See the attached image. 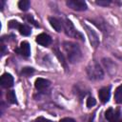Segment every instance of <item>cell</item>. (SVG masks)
Wrapping results in <instances>:
<instances>
[{
  "mask_svg": "<svg viewBox=\"0 0 122 122\" xmlns=\"http://www.w3.org/2000/svg\"><path fill=\"white\" fill-rule=\"evenodd\" d=\"M19 27H20L19 23L15 20H10L9 22V28H10V29H19Z\"/></svg>",
  "mask_w": 122,
  "mask_h": 122,
  "instance_id": "ffe728a7",
  "label": "cell"
},
{
  "mask_svg": "<svg viewBox=\"0 0 122 122\" xmlns=\"http://www.w3.org/2000/svg\"><path fill=\"white\" fill-rule=\"evenodd\" d=\"M5 54V45H2V55Z\"/></svg>",
  "mask_w": 122,
  "mask_h": 122,
  "instance_id": "d4e9b609",
  "label": "cell"
},
{
  "mask_svg": "<svg viewBox=\"0 0 122 122\" xmlns=\"http://www.w3.org/2000/svg\"><path fill=\"white\" fill-rule=\"evenodd\" d=\"M35 122H52V121H51V120H49V119H46V118L40 116V117H38V118L35 119Z\"/></svg>",
  "mask_w": 122,
  "mask_h": 122,
  "instance_id": "603a6c76",
  "label": "cell"
},
{
  "mask_svg": "<svg viewBox=\"0 0 122 122\" xmlns=\"http://www.w3.org/2000/svg\"><path fill=\"white\" fill-rule=\"evenodd\" d=\"M112 122H122V119H117V120H115V121H112Z\"/></svg>",
  "mask_w": 122,
  "mask_h": 122,
  "instance_id": "4316f807",
  "label": "cell"
},
{
  "mask_svg": "<svg viewBox=\"0 0 122 122\" xmlns=\"http://www.w3.org/2000/svg\"><path fill=\"white\" fill-rule=\"evenodd\" d=\"M114 99H115V102L120 104L122 103V85H120L116 90H115V92H114Z\"/></svg>",
  "mask_w": 122,
  "mask_h": 122,
  "instance_id": "4fadbf2b",
  "label": "cell"
},
{
  "mask_svg": "<svg viewBox=\"0 0 122 122\" xmlns=\"http://www.w3.org/2000/svg\"><path fill=\"white\" fill-rule=\"evenodd\" d=\"M30 6V3L29 0H21V1L18 2V7L21 10H24V11L28 10Z\"/></svg>",
  "mask_w": 122,
  "mask_h": 122,
  "instance_id": "2e32d148",
  "label": "cell"
},
{
  "mask_svg": "<svg viewBox=\"0 0 122 122\" xmlns=\"http://www.w3.org/2000/svg\"><path fill=\"white\" fill-rule=\"evenodd\" d=\"M98 96H99V99L102 103H107L110 99V96H111V92H110V87H105V88H102L99 90L98 92Z\"/></svg>",
  "mask_w": 122,
  "mask_h": 122,
  "instance_id": "9c48e42d",
  "label": "cell"
},
{
  "mask_svg": "<svg viewBox=\"0 0 122 122\" xmlns=\"http://www.w3.org/2000/svg\"><path fill=\"white\" fill-rule=\"evenodd\" d=\"M26 18H27V20H28L29 22H30V23H31L32 25H34L35 27H39V25L37 24V22L33 19V17H32L31 15H27V17H26Z\"/></svg>",
  "mask_w": 122,
  "mask_h": 122,
  "instance_id": "44dd1931",
  "label": "cell"
},
{
  "mask_svg": "<svg viewBox=\"0 0 122 122\" xmlns=\"http://www.w3.org/2000/svg\"><path fill=\"white\" fill-rule=\"evenodd\" d=\"M51 82L45 78H37L34 82V86L38 91H43L50 86Z\"/></svg>",
  "mask_w": 122,
  "mask_h": 122,
  "instance_id": "8fae6325",
  "label": "cell"
},
{
  "mask_svg": "<svg viewBox=\"0 0 122 122\" xmlns=\"http://www.w3.org/2000/svg\"><path fill=\"white\" fill-rule=\"evenodd\" d=\"M64 51L67 53V58L70 63H76L80 61L82 57V52L79 46L72 42H64L63 44Z\"/></svg>",
  "mask_w": 122,
  "mask_h": 122,
  "instance_id": "6da1fadb",
  "label": "cell"
},
{
  "mask_svg": "<svg viewBox=\"0 0 122 122\" xmlns=\"http://www.w3.org/2000/svg\"><path fill=\"white\" fill-rule=\"evenodd\" d=\"M63 28L65 30V32L67 35L69 36H71V37H76V38H80L83 40V37H82V34L79 33L73 27L71 21H70L69 19H66L65 22L63 23Z\"/></svg>",
  "mask_w": 122,
  "mask_h": 122,
  "instance_id": "3957f363",
  "label": "cell"
},
{
  "mask_svg": "<svg viewBox=\"0 0 122 122\" xmlns=\"http://www.w3.org/2000/svg\"><path fill=\"white\" fill-rule=\"evenodd\" d=\"M34 72V70L30 67H26V68H23V70L21 71V74L24 75V76H30V74H32Z\"/></svg>",
  "mask_w": 122,
  "mask_h": 122,
  "instance_id": "ac0fdd59",
  "label": "cell"
},
{
  "mask_svg": "<svg viewBox=\"0 0 122 122\" xmlns=\"http://www.w3.org/2000/svg\"><path fill=\"white\" fill-rule=\"evenodd\" d=\"M7 99L10 103L11 104H15L17 103V100H16V95H15V92L14 91H9L7 92Z\"/></svg>",
  "mask_w": 122,
  "mask_h": 122,
  "instance_id": "e0dca14e",
  "label": "cell"
},
{
  "mask_svg": "<svg viewBox=\"0 0 122 122\" xmlns=\"http://www.w3.org/2000/svg\"><path fill=\"white\" fill-rule=\"evenodd\" d=\"M119 116H120V112L119 111H115L113 110L112 108H110L106 111L105 112V117L110 121V122H112V121H115L117 119H119Z\"/></svg>",
  "mask_w": 122,
  "mask_h": 122,
  "instance_id": "30bf717a",
  "label": "cell"
},
{
  "mask_svg": "<svg viewBox=\"0 0 122 122\" xmlns=\"http://www.w3.org/2000/svg\"><path fill=\"white\" fill-rule=\"evenodd\" d=\"M95 104H96V101H95V99L93 97H92V96L88 97V99H87V107L88 108L93 107Z\"/></svg>",
  "mask_w": 122,
  "mask_h": 122,
  "instance_id": "d6986e66",
  "label": "cell"
},
{
  "mask_svg": "<svg viewBox=\"0 0 122 122\" xmlns=\"http://www.w3.org/2000/svg\"><path fill=\"white\" fill-rule=\"evenodd\" d=\"M59 122H75V120L72 118H70V117H66V118L61 119Z\"/></svg>",
  "mask_w": 122,
  "mask_h": 122,
  "instance_id": "cb8c5ba5",
  "label": "cell"
},
{
  "mask_svg": "<svg viewBox=\"0 0 122 122\" xmlns=\"http://www.w3.org/2000/svg\"><path fill=\"white\" fill-rule=\"evenodd\" d=\"M49 22H50V24H51V26L56 30V31H61L62 30H63V23L59 20V19H57L56 17H50L49 18Z\"/></svg>",
  "mask_w": 122,
  "mask_h": 122,
  "instance_id": "7c38bea8",
  "label": "cell"
},
{
  "mask_svg": "<svg viewBox=\"0 0 122 122\" xmlns=\"http://www.w3.org/2000/svg\"><path fill=\"white\" fill-rule=\"evenodd\" d=\"M18 30H19V32H20L22 35H24V36H28V35H30V32H31L30 28L29 26H27V25H20V27H19Z\"/></svg>",
  "mask_w": 122,
  "mask_h": 122,
  "instance_id": "5bb4252c",
  "label": "cell"
},
{
  "mask_svg": "<svg viewBox=\"0 0 122 122\" xmlns=\"http://www.w3.org/2000/svg\"><path fill=\"white\" fill-rule=\"evenodd\" d=\"M110 3H111L110 0H99V1H96V4L100 5V6H108Z\"/></svg>",
  "mask_w": 122,
  "mask_h": 122,
  "instance_id": "7402d4cb",
  "label": "cell"
},
{
  "mask_svg": "<svg viewBox=\"0 0 122 122\" xmlns=\"http://www.w3.org/2000/svg\"><path fill=\"white\" fill-rule=\"evenodd\" d=\"M87 74L92 80H100L103 78V71L98 63L95 61H92L87 67Z\"/></svg>",
  "mask_w": 122,
  "mask_h": 122,
  "instance_id": "7a4b0ae2",
  "label": "cell"
},
{
  "mask_svg": "<svg viewBox=\"0 0 122 122\" xmlns=\"http://www.w3.org/2000/svg\"><path fill=\"white\" fill-rule=\"evenodd\" d=\"M0 5H1V10H3V7H4V1H0Z\"/></svg>",
  "mask_w": 122,
  "mask_h": 122,
  "instance_id": "484cf974",
  "label": "cell"
},
{
  "mask_svg": "<svg viewBox=\"0 0 122 122\" xmlns=\"http://www.w3.org/2000/svg\"><path fill=\"white\" fill-rule=\"evenodd\" d=\"M67 6L72 10H87V4L83 0H68Z\"/></svg>",
  "mask_w": 122,
  "mask_h": 122,
  "instance_id": "5b68a950",
  "label": "cell"
},
{
  "mask_svg": "<svg viewBox=\"0 0 122 122\" xmlns=\"http://www.w3.org/2000/svg\"><path fill=\"white\" fill-rule=\"evenodd\" d=\"M17 51L24 57H29L30 55V44L27 41H23L20 44L19 49L17 50Z\"/></svg>",
  "mask_w": 122,
  "mask_h": 122,
  "instance_id": "52a82bcc",
  "label": "cell"
},
{
  "mask_svg": "<svg viewBox=\"0 0 122 122\" xmlns=\"http://www.w3.org/2000/svg\"><path fill=\"white\" fill-rule=\"evenodd\" d=\"M35 40H36V42L39 45H41L43 47H48L51 43V36L48 35V34H46V33H40V34H38L36 36V39Z\"/></svg>",
  "mask_w": 122,
  "mask_h": 122,
  "instance_id": "8992f818",
  "label": "cell"
},
{
  "mask_svg": "<svg viewBox=\"0 0 122 122\" xmlns=\"http://www.w3.org/2000/svg\"><path fill=\"white\" fill-rule=\"evenodd\" d=\"M0 83H1L2 87H4V88H10V87H11L13 85V77L10 73H4L1 76Z\"/></svg>",
  "mask_w": 122,
  "mask_h": 122,
  "instance_id": "ba28073f",
  "label": "cell"
},
{
  "mask_svg": "<svg viewBox=\"0 0 122 122\" xmlns=\"http://www.w3.org/2000/svg\"><path fill=\"white\" fill-rule=\"evenodd\" d=\"M82 26H83L84 29L86 30V32H87V34H88V37L90 38V42H91L92 46H93L94 48L97 47V46L99 45V37H98L97 33H96L91 27H89L88 25L82 24Z\"/></svg>",
  "mask_w": 122,
  "mask_h": 122,
  "instance_id": "277c9868",
  "label": "cell"
},
{
  "mask_svg": "<svg viewBox=\"0 0 122 122\" xmlns=\"http://www.w3.org/2000/svg\"><path fill=\"white\" fill-rule=\"evenodd\" d=\"M53 51L55 52V55L58 57V59H59V61H60V63H61V64L64 66V68L67 70V63H66V61H65V58H64L63 54L60 52V51H59L57 48H54Z\"/></svg>",
  "mask_w": 122,
  "mask_h": 122,
  "instance_id": "9a60e30c",
  "label": "cell"
}]
</instances>
